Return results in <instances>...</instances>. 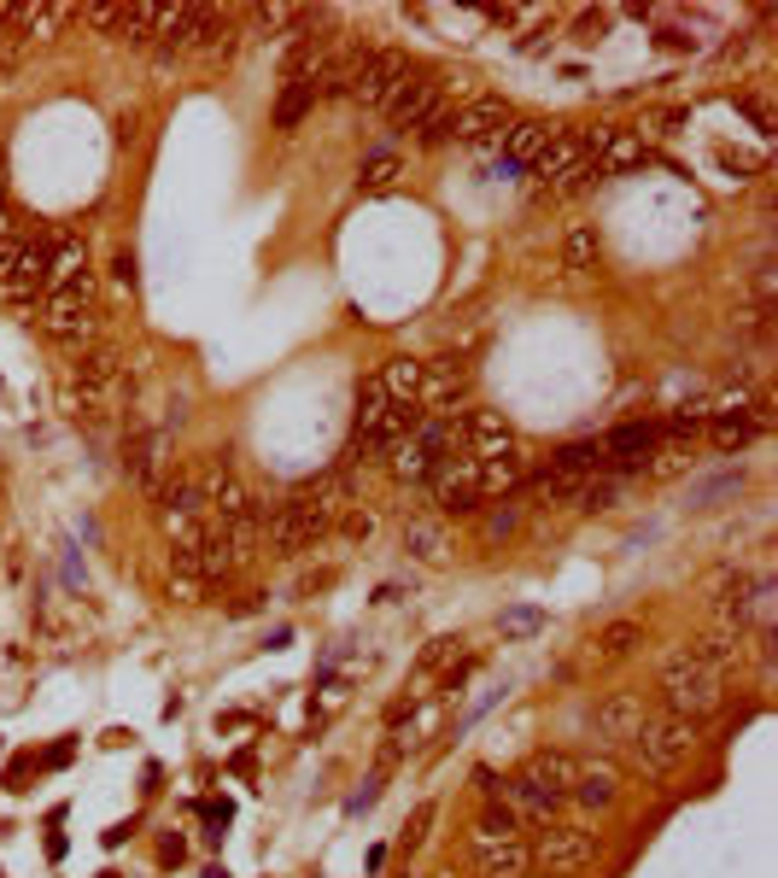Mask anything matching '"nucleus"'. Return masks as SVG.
Segmentation results:
<instances>
[{
  "label": "nucleus",
  "instance_id": "f257e3e1",
  "mask_svg": "<svg viewBox=\"0 0 778 878\" xmlns=\"http://www.w3.org/2000/svg\"><path fill=\"white\" fill-rule=\"evenodd\" d=\"M662 691H667V715L702 720L725 703V673H715L708 662H697L690 650H673L662 662Z\"/></svg>",
  "mask_w": 778,
  "mask_h": 878
},
{
  "label": "nucleus",
  "instance_id": "f03ea898",
  "mask_svg": "<svg viewBox=\"0 0 778 878\" xmlns=\"http://www.w3.org/2000/svg\"><path fill=\"white\" fill-rule=\"evenodd\" d=\"M690 750H697V720H685V715H645V726L632 738V762L645 779H667Z\"/></svg>",
  "mask_w": 778,
  "mask_h": 878
},
{
  "label": "nucleus",
  "instance_id": "7ed1b4c3",
  "mask_svg": "<svg viewBox=\"0 0 778 878\" xmlns=\"http://www.w3.org/2000/svg\"><path fill=\"white\" fill-rule=\"evenodd\" d=\"M456 439H463V434H456L451 416H421L416 428H410V439H404V446H398L386 463H393V475H398L404 486H428V475L456 451Z\"/></svg>",
  "mask_w": 778,
  "mask_h": 878
},
{
  "label": "nucleus",
  "instance_id": "20e7f679",
  "mask_svg": "<svg viewBox=\"0 0 778 878\" xmlns=\"http://www.w3.org/2000/svg\"><path fill=\"white\" fill-rule=\"evenodd\" d=\"M42 328H47V340H59V346H89L94 328H100L94 281L77 276L71 287H54V299H47V311H42Z\"/></svg>",
  "mask_w": 778,
  "mask_h": 878
},
{
  "label": "nucleus",
  "instance_id": "39448f33",
  "mask_svg": "<svg viewBox=\"0 0 778 878\" xmlns=\"http://www.w3.org/2000/svg\"><path fill=\"white\" fill-rule=\"evenodd\" d=\"M152 498H159V528L171 533L176 551H188V545H199V539H206L211 510H206V493H199V481H164Z\"/></svg>",
  "mask_w": 778,
  "mask_h": 878
},
{
  "label": "nucleus",
  "instance_id": "423d86ee",
  "mask_svg": "<svg viewBox=\"0 0 778 878\" xmlns=\"http://www.w3.org/2000/svg\"><path fill=\"white\" fill-rule=\"evenodd\" d=\"M381 112L393 117L398 129H421V124H433V117L451 112V106H445V89H439V77H428V71H416V65H410V77H404L398 89L386 94Z\"/></svg>",
  "mask_w": 778,
  "mask_h": 878
},
{
  "label": "nucleus",
  "instance_id": "0eeeda50",
  "mask_svg": "<svg viewBox=\"0 0 778 878\" xmlns=\"http://www.w3.org/2000/svg\"><path fill=\"white\" fill-rule=\"evenodd\" d=\"M404 77H410V59L393 54V47H375V54H358L346 94L358 100V106H386V94H393Z\"/></svg>",
  "mask_w": 778,
  "mask_h": 878
},
{
  "label": "nucleus",
  "instance_id": "6e6552de",
  "mask_svg": "<svg viewBox=\"0 0 778 878\" xmlns=\"http://www.w3.org/2000/svg\"><path fill=\"white\" fill-rule=\"evenodd\" d=\"M428 498L439 504L445 516H475L480 510V463L475 458H451L428 475Z\"/></svg>",
  "mask_w": 778,
  "mask_h": 878
},
{
  "label": "nucleus",
  "instance_id": "1a4fd4ad",
  "mask_svg": "<svg viewBox=\"0 0 778 878\" xmlns=\"http://www.w3.org/2000/svg\"><path fill=\"white\" fill-rule=\"evenodd\" d=\"M591 176L597 171H591L585 135H556V141L545 147V159H538V182H545L550 194H573V188H585Z\"/></svg>",
  "mask_w": 778,
  "mask_h": 878
},
{
  "label": "nucleus",
  "instance_id": "9d476101",
  "mask_svg": "<svg viewBox=\"0 0 778 878\" xmlns=\"http://www.w3.org/2000/svg\"><path fill=\"white\" fill-rule=\"evenodd\" d=\"M533 860H538L550 878H568V873H580V867L597 860V832H585V825H550V832L538 837Z\"/></svg>",
  "mask_w": 778,
  "mask_h": 878
},
{
  "label": "nucleus",
  "instance_id": "9b49d317",
  "mask_svg": "<svg viewBox=\"0 0 778 878\" xmlns=\"http://www.w3.org/2000/svg\"><path fill=\"white\" fill-rule=\"evenodd\" d=\"M638 726H645V697L638 691H608L597 715H591V738H597V750H627Z\"/></svg>",
  "mask_w": 778,
  "mask_h": 878
},
{
  "label": "nucleus",
  "instance_id": "f8f14e48",
  "mask_svg": "<svg viewBox=\"0 0 778 878\" xmlns=\"http://www.w3.org/2000/svg\"><path fill=\"white\" fill-rule=\"evenodd\" d=\"M510 106H503L498 94H480V100H468V106H456L451 112V135L456 141H468V147H503V135H510Z\"/></svg>",
  "mask_w": 778,
  "mask_h": 878
},
{
  "label": "nucleus",
  "instance_id": "ddd939ff",
  "mask_svg": "<svg viewBox=\"0 0 778 878\" xmlns=\"http://www.w3.org/2000/svg\"><path fill=\"white\" fill-rule=\"evenodd\" d=\"M475 381V369L463 358H421V393H416V411L421 416H445V404H456Z\"/></svg>",
  "mask_w": 778,
  "mask_h": 878
},
{
  "label": "nucleus",
  "instance_id": "4468645a",
  "mask_svg": "<svg viewBox=\"0 0 778 878\" xmlns=\"http://www.w3.org/2000/svg\"><path fill=\"white\" fill-rule=\"evenodd\" d=\"M124 475L141 486V493H159L164 475H171V434L164 428H147L124 446Z\"/></svg>",
  "mask_w": 778,
  "mask_h": 878
},
{
  "label": "nucleus",
  "instance_id": "2eb2a0df",
  "mask_svg": "<svg viewBox=\"0 0 778 878\" xmlns=\"http://www.w3.org/2000/svg\"><path fill=\"white\" fill-rule=\"evenodd\" d=\"M456 434L468 439V458H475V463L515 458V428H510L498 411H468L463 421H456Z\"/></svg>",
  "mask_w": 778,
  "mask_h": 878
},
{
  "label": "nucleus",
  "instance_id": "dca6fc26",
  "mask_svg": "<svg viewBox=\"0 0 778 878\" xmlns=\"http://www.w3.org/2000/svg\"><path fill=\"white\" fill-rule=\"evenodd\" d=\"M316 539H323V528H316L299 504H276V510L264 516V545L276 556H299L304 545H316Z\"/></svg>",
  "mask_w": 778,
  "mask_h": 878
},
{
  "label": "nucleus",
  "instance_id": "f3484780",
  "mask_svg": "<svg viewBox=\"0 0 778 878\" xmlns=\"http://www.w3.org/2000/svg\"><path fill=\"white\" fill-rule=\"evenodd\" d=\"M573 773H580V762H573V755H562V750H538L533 762L521 767V785H533L545 802L562 808L568 790H573Z\"/></svg>",
  "mask_w": 778,
  "mask_h": 878
},
{
  "label": "nucleus",
  "instance_id": "a211bd4d",
  "mask_svg": "<svg viewBox=\"0 0 778 878\" xmlns=\"http://www.w3.org/2000/svg\"><path fill=\"white\" fill-rule=\"evenodd\" d=\"M655 439H662L655 421H620V428L603 439V458H608V469H645Z\"/></svg>",
  "mask_w": 778,
  "mask_h": 878
},
{
  "label": "nucleus",
  "instance_id": "6ab92c4d",
  "mask_svg": "<svg viewBox=\"0 0 778 878\" xmlns=\"http://www.w3.org/2000/svg\"><path fill=\"white\" fill-rule=\"evenodd\" d=\"M550 141H556V129H550V124H538V117H521V124H510V135H503V171L538 164Z\"/></svg>",
  "mask_w": 778,
  "mask_h": 878
},
{
  "label": "nucleus",
  "instance_id": "aec40b11",
  "mask_svg": "<svg viewBox=\"0 0 778 878\" xmlns=\"http://www.w3.org/2000/svg\"><path fill=\"white\" fill-rule=\"evenodd\" d=\"M404 556H410V563H428V568H445V563H451V533H445V521L416 516L410 528H404Z\"/></svg>",
  "mask_w": 778,
  "mask_h": 878
},
{
  "label": "nucleus",
  "instance_id": "412c9836",
  "mask_svg": "<svg viewBox=\"0 0 778 878\" xmlns=\"http://www.w3.org/2000/svg\"><path fill=\"white\" fill-rule=\"evenodd\" d=\"M42 258H47L42 281H54V287H71L77 276H89V246H82L77 234H54V241L42 246Z\"/></svg>",
  "mask_w": 778,
  "mask_h": 878
},
{
  "label": "nucleus",
  "instance_id": "4be33fe9",
  "mask_svg": "<svg viewBox=\"0 0 778 878\" xmlns=\"http://www.w3.org/2000/svg\"><path fill=\"white\" fill-rule=\"evenodd\" d=\"M690 656H697V662H708L715 673H732L743 656H750V633H738V627H715L708 638H697V645H690Z\"/></svg>",
  "mask_w": 778,
  "mask_h": 878
},
{
  "label": "nucleus",
  "instance_id": "5701e85b",
  "mask_svg": "<svg viewBox=\"0 0 778 878\" xmlns=\"http://www.w3.org/2000/svg\"><path fill=\"white\" fill-rule=\"evenodd\" d=\"M480 850V873L486 878H527L533 867V850L521 837H503V843H475Z\"/></svg>",
  "mask_w": 778,
  "mask_h": 878
},
{
  "label": "nucleus",
  "instance_id": "b1692460",
  "mask_svg": "<svg viewBox=\"0 0 778 878\" xmlns=\"http://www.w3.org/2000/svg\"><path fill=\"white\" fill-rule=\"evenodd\" d=\"M615 790H620V773L608 767V762H585L580 773H573V790L568 797H580V802H591V808H608L615 802Z\"/></svg>",
  "mask_w": 778,
  "mask_h": 878
},
{
  "label": "nucleus",
  "instance_id": "393cba45",
  "mask_svg": "<svg viewBox=\"0 0 778 878\" xmlns=\"http://www.w3.org/2000/svg\"><path fill=\"white\" fill-rule=\"evenodd\" d=\"M556 475H568V481H580V475H603L608 458H603V439H573V446H562L550 458Z\"/></svg>",
  "mask_w": 778,
  "mask_h": 878
},
{
  "label": "nucleus",
  "instance_id": "a878e982",
  "mask_svg": "<svg viewBox=\"0 0 778 878\" xmlns=\"http://www.w3.org/2000/svg\"><path fill=\"white\" fill-rule=\"evenodd\" d=\"M638 645H645V627H638V621H608V627L591 638V656H597V662H627Z\"/></svg>",
  "mask_w": 778,
  "mask_h": 878
},
{
  "label": "nucleus",
  "instance_id": "bb28decb",
  "mask_svg": "<svg viewBox=\"0 0 778 878\" xmlns=\"http://www.w3.org/2000/svg\"><path fill=\"white\" fill-rule=\"evenodd\" d=\"M503 837H521V815L503 797H492L475 820V843H503Z\"/></svg>",
  "mask_w": 778,
  "mask_h": 878
},
{
  "label": "nucleus",
  "instance_id": "cd10ccee",
  "mask_svg": "<svg viewBox=\"0 0 778 878\" xmlns=\"http://www.w3.org/2000/svg\"><path fill=\"white\" fill-rule=\"evenodd\" d=\"M381 386H386V398H393V404H416V393H421V358H393L381 369Z\"/></svg>",
  "mask_w": 778,
  "mask_h": 878
},
{
  "label": "nucleus",
  "instance_id": "c85d7f7f",
  "mask_svg": "<svg viewBox=\"0 0 778 878\" xmlns=\"http://www.w3.org/2000/svg\"><path fill=\"white\" fill-rule=\"evenodd\" d=\"M562 258H568V269H573V276H585V269H597V258H603V241H597V229H591V223H573V229H568V246H562Z\"/></svg>",
  "mask_w": 778,
  "mask_h": 878
},
{
  "label": "nucleus",
  "instance_id": "c756f323",
  "mask_svg": "<svg viewBox=\"0 0 778 878\" xmlns=\"http://www.w3.org/2000/svg\"><path fill=\"white\" fill-rule=\"evenodd\" d=\"M117 36L129 47H152L159 42V7H124L117 12Z\"/></svg>",
  "mask_w": 778,
  "mask_h": 878
},
{
  "label": "nucleus",
  "instance_id": "7c9ffc66",
  "mask_svg": "<svg viewBox=\"0 0 778 878\" xmlns=\"http://www.w3.org/2000/svg\"><path fill=\"white\" fill-rule=\"evenodd\" d=\"M393 411V398H386V386H381V376H369L363 386H358V411H351V434H363V428H375V421Z\"/></svg>",
  "mask_w": 778,
  "mask_h": 878
},
{
  "label": "nucleus",
  "instance_id": "2f4dec72",
  "mask_svg": "<svg viewBox=\"0 0 778 878\" xmlns=\"http://www.w3.org/2000/svg\"><path fill=\"white\" fill-rule=\"evenodd\" d=\"M527 481V469H521V458H492V463H480V498H498V493H510V486Z\"/></svg>",
  "mask_w": 778,
  "mask_h": 878
},
{
  "label": "nucleus",
  "instance_id": "473e14b6",
  "mask_svg": "<svg viewBox=\"0 0 778 878\" xmlns=\"http://www.w3.org/2000/svg\"><path fill=\"white\" fill-rule=\"evenodd\" d=\"M311 106H316V89H304V82H287V89H281V106H276V129H299Z\"/></svg>",
  "mask_w": 778,
  "mask_h": 878
},
{
  "label": "nucleus",
  "instance_id": "72a5a7b5",
  "mask_svg": "<svg viewBox=\"0 0 778 878\" xmlns=\"http://www.w3.org/2000/svg\"><path fill=\"white\" fill-rule=\"evenodd\" d=\"M685 463H690V439H673V434H667V439H655V451H650L645 469H650V475H680Z\"/></svg>",
  "mask_w": 778,
  "mask_h": 878
},
{
  "label": "nucleus",
  "instance_id": "f704fd0d",
  "mask_svg": "<svg viewBox=\"0 0 778 878\" xmlns=\"http://www.w3.org/2000/svg\"><path fill=\"white\" fill-rule=\"evenodd\" d=\"M398 176H404V164H398L393 153H375V159L363 164V176H358V182H363L369 194H381V188H398Z\"/></svg>",
  "mask_w": 778,
  "mask_h": 878
},
{
  "label": "nucleus",
  "instance_id": "c9c22d12",
  "mask_svg": "<svg viewBox=\"0 0 778 878\" xmlns=\"http://www.w3.org/2000/svg\"><path fill=\"white\" fill-rule=\"evenodd\" d=\"M697 428H708V398H690V404H680V411L667 416V434H673V439H690Z\"/></svg>",
  "mask_w": 778,
  "mask_h": 878
},
{
  "label": "nucleus",
  "instance_id": "e433bc0d",
  "mask_svg": "<svg viewBox=\"0 0 778 878\" xmlns=\"http://www.w3.org/2000/svg\"><path fill=\"white\" fill-rule=\"evenodd\" d=\"M252 19H258V30H293V24H304V12L299 7H258Z\"/></svg>",
  "mask_w": 778,
  "mask_h": 878
},
{
  "label": "nucleus",
  "instance_id": "4c0bfd02",
  "mask_svg": "<svg viewBox=\"0 0 778 878\" xmlns=\"http://www.w3.org/2000/svg\"><path fill=\"white\" fill-rule=\"evenodd\" d=\"M498 627L510 633V638H527V633H538V627H545V615H538V610H510V615L498 621Z\"/></svg>",
  "mask_w": 778,
  "mask_h": 878
},
{
  "label": "nucleus",
  "instance_id": "58836bf2",
  "mask_svg": "<svg viewBox=\"0 0 778 878\" xmlns=\"http://www.w3.org/2000/svg\"><path fill=\"white\" fill-rule=\"evenodd\" d=\"M171 598H182V603H199V598H206V580H199V574H182V568H171Z\"/></svg>",
  "mask_w": 778,
  "mask_h": 878
},
{
  "label": "nucleus",
  "instance_id": "ea45409f",
  "mask_svg": "<svg viewBox=\"0 0 778 878\" xmlns=\"http://www.w3.org/2000/svg\"><path fill=\"white\" fill-rule=\"evenodd\" d=\"M456 645H463V638H433L428 650H421V673H433V668H445L451 656H456Z\"/></svg>",
  "mask_w": 778,
  "mask_h": 878
},
{
  "label": "nucleus",
  "instance_id": "a19ab883",
  "mask_svg": "<svg viewBox=\"0 0 778 878\" xmlns=\"http://www.w3.org/2000/svg\"><path fill=\"white\" fill-rule=\"evenodd\" d=\"M428 825H433V802H421L416 815H410V825H404V837H398V843H404V850H416V843L428 837Z\"/></svg>",
  "mask_w": 778,
  "mask_h": 878
},
{
  "label": "nucleus",
  "instance_id": "79ce46f5",
  "mask_svg": "<svg viewBox=\"0 0 778 878\" xmlns=\"http://www.w3.org/2000/svg\"><path fill=\"white\" fill-rule=\"evenodd\" d=\"M510 528H515V510H492V516H486V539H503Z\"/></svg>",
  "mask_w": 778,
  "mask_h": 878
},
{
  "label": "nucleus",
  "instance_id": "37998d69",
  "mask_svg": "<svg viewBox=\"0 0 778 878\" xmlns=\"http://www.w3.org/2000/svg\"><path fill=\"white\" fill-rule=\"evenodd\" d=\"M369 528H375V516H369V510H346V533L351 539H369Z\"/></svg>",
  "mask_w": 778,
  "mask_h": 878
},
{
  "label": "nucleus",
  "instance_id": "c03bdc74",
  "mask_svg": "<svg viewBox=\"0 0 778 878\" xmlns=\"http://www.w3.org/2000/svg\"><path fill=\"white\" fill-rule=\"evenodd\" d=\"M117 12H124V7H89L82 19H89V24H100V30H112V24H117Z\"/></svg>",
  "mask_w": 778,
  "mask_h": 878
},
{
  "label": "nucleus",
  "instance_id": "a18cd8bd",
  "mask_svg": "<svg viewBox=\"0 0 778 878\" xmlns=\"http://www.w3.org/2000/svg\"><path fill=\"white\" fill-rule=\"evenodd\" d=\"M375 797H381V779H369V785L358 790V797H351V815H363V808L375 802Z\"/></svg>",
  "mask_w": 778,
  "mask_h": 878
},
{
  "label": "nucleus",
  "instance_id": "49530a36",
  "mask_svg": "<svg viewBox=\"0 0 778 878\" xmlns=\"http://www.w3.org/2000/svg\"><path fill=\"white\" fill-rule=\"evenodd\" d=\"M30 767H36V762H30V755H19V762H12V773H7V785H12V790H24V779H30Z\"/></svg>",
  "mask_w": 778,
  "mask_h": 878
},
{
  "label": "nucleus",
  "instance_id": "de8ad7c7",
  "mask_svg": "<svg viewBox=\"0 0 778 878\" xmlns=\"http://www.w3.org/2000/svg\"><path fill=\"white\" fill-rule=\"evenodd\" d=\"M0 211H7V199H0Z\"/></svg>",
  "mask_w": 778,
  "mask_h": 878
}]
</instances>
